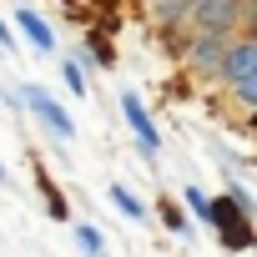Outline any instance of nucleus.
<instances>
[{"label":"nucleus","mask_w":257,"mask_h":257,"mask_svg":"<svg viewBox=\"0 0 257 257\" xmlns=\"http://www.w3.org/2000/svg\"><path fill=\"white\" fill-rule=\"evenodd\" d=\"M21 101H26V111H36V116L51 126L56 137H71V132H76V126H71V111H61V106L51 101V91H41V86H26V91H21Z\"/></svg>","instance_id":"1"},{"label":"nucleus","mask_w":257,"mask_h":257,"mask_svg":"<svg viewBox=\"0 0 257 257\" xmlns=\"http://www.w3.org/2000/svg\"><path fill=\"white\" fill-rule=\"evenodd\" d=\"M121 111H126V121H132V132H137V147L152 157V152H157V121L147 116L142 96H137V91H126V96H121Z\"/></svg>","instance_id":"2"},{"label":"nucleus","mask_w":257,"mask_h":257,"mask_svg":"<svg viewBox=\"0 0 257 257\" xmlns=\"http://www.w3.org/2000/svg\"><path fill=\"white\" fill-rule=\"evenodd\" d=\"M237 11H242L237 0H202V6H192L187 16H192V21H197V26H202L207 36H217V31H222L227 21H237Z\"/></svg>","instance_id":"3"},{"label":"nucleus","mask_w":257,"mask_h":257,"mask_svg":"<svg viewBox=\"0 0 257 257\" xmlns=\"http://www.w3.org/2000/svg\"><path fill=\"white\" fill-rule=\"evenodd\" d=\"M222 71L232 76V86H237L242 76H252V71H257V41H242V46H227V51H222Z\"/></svg>","instance_id":"4"},{"label":"nucleus","mask_w":257,"mask_h":257,"mask_svg":"<svg viewBox=\"0 0 257 257\" xmlns=\"http://www.w3.org/2000/svg\"><path fill=\"white\" fill-rule=\"evenodd\" d=\"M16 21H21V36H26V41H31L36 51H51V46H56V36H51V26H46V21H41V16H36L31 6H26V11L16 16Z\"/></svg>","instance_id":"5"},{"label":"nucleus","mask_w":257,"mask_h":257,"mask_svg":"<svg viewBox=\"0 0 257 257\" xmlns=\"http://www.w3.org/2000/svg\"><path fill=\"white\" fill-rule=\"evenodd\" d=\"M222 36H202L197 46H192V66H202V71H212V66H222Z\"/></svg>","instance_id":"6"},{"label":"nucleus","mask_w":257,"mask_h":257,"mask_svg":"<svg viewBox=\"0 0 257 257\" xmlns=\"http://www.w3.org/2000/svg\"><path fill=\"white\" fill-rule=\"evenodd\" d=\"M111 202H116V207H121V212H126V217H137V222H142V217H147V207H142V202H137V197H132V192H126V187H116V182H111Z\"/></svg>","instance_id":"7"},{"label":"nucleus","mask_w":257,"mask_h":257,"mask_svg":"<svg viewBox=\"0 0 257 257\" xmlns=\"http://www.w3.org/2000/svg\"><path fill=\"white\" fill-rule=\"evenodd\" d=\"M76 242H81V252H91V257H101V247H106V242H101V232H96V227H86V222H76Z\"/></svg>","instance_id":"8"},{"label":"nucleus","mask_w":257,"mask_h":257,"mask_svg":"<svg viewBox=\"0 0 257 257\" xmlns=\"http://www.w3.org/2000/svg\"><path fill=\"white\" fill-rule=\"evenodd\" d=\"M61 76H66V86H71L76 96H86V71H81V61H66V66H61Z\"/></svg>","instance_id":"9"},{"label":"nucleus","mask_w":257,"mask_h":257,"mask_svg":"<svg viewBox=\"0 0 257 257\" xmlns=\"http://www.w3.org/2000/svg\"><path fill=\"white\" fill-rule=\"evenodd\" d=\"M237 101H242V106H252V111H257V71H252V76H242V81H237Z\"/></svg>","instance_id":"10"},{"label":"nucleus","mask_w":257,"mask_h":257,"mask_svg":"<svg viewBox=\"0 0 257 257\" xmlns=\"http://www.w3.org/2000/svg\"><path fill=\"white\" fill-rule=\"evenodd\" d=\"M187 207H192V212H197L202 222H207V212H212V202H207V197H202L197 187H187Z\"/></svg>","instance_id":"11"},{"label":"nucleus","mask_w":257,"mask_h":257,"mask_svg":"<svg viewBox=\"0 0 257 257\" xmlns=\"http://www.w3.org/2000/svg\"><path fill=\"white\" fill-rule=\"evenodd\" d=\"M0 41H6V46H11V26H6V21H0Z\"/></svg>","instance_id":"12"},{"label":"nucleus","mask_w":257,"mask_h":257,"mask_svg":"<svg viewBox=\"0 0 257 257\" xmlns=\"http://www.w3.org/2000/svg\"><path fill=\"white\" fill-rule=\"evenodd\" d=\"M247 26H252V31H257V6H252V21H247Z\"/></svg>","instance_id":"13"}]
</instances>
